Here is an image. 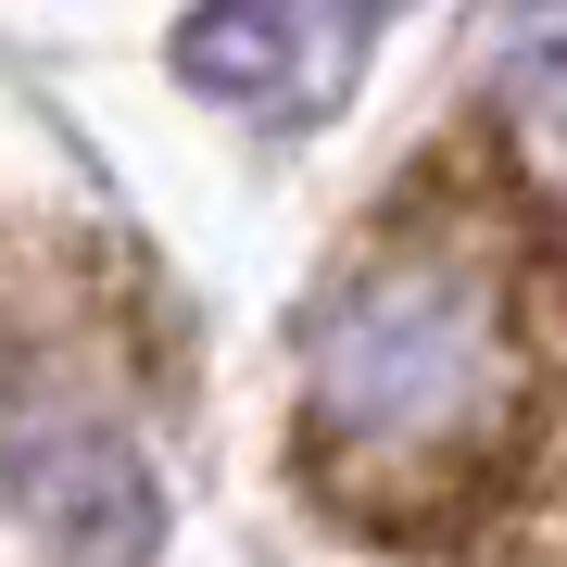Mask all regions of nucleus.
Returning <instances> with one entry per match:
<instances>
[{
    "mask_svg": "<svg viewBox=\"0 0 567 567\" xmlns=\"http://www.w3.org/2000/svg\"><path fill=\"white\" fill-rule=\"evenodd\" d=\"M353 13H391V0H353Z\"/></svg>",
    "mask_w": 567,
    "mask_h": 567,
    "instance_id": "obj_5",
    "label": "nucleus"
},
{
    "mask_svg": "<svg viewBox=\"0 0 567 567\" xmlns=\"http://www.w3.org/2000/svg\"><path fill=\"white\" fill-rule=\"evenodd\" d=\"M0 492H13V517L51 543V567H152V529H164L152 466L126 454V429H102V416H63V404L13 416L0 429Z\"/></svg>",
    "mask_w": 567,
    "mask_h": 567,
    "instance_id": "obj_2",
    "label": "nucleus"
},
{
    "mask_svg": "<svg viewBox=\"0 0 567 567\" xmlns=\"http://www.w3.org/2000/svg\"><path fill=\"white\" fill-rule=\"evenodd\" d=\"M290 492L416 567H567V189L505 126L429 140L328 252Z\"/></svg>",
    "mask_w": 567,
    "mask_h": 567,
    "instance_id": "obj_1",
    "label": "nucleus"
},
{
    "mask_svg": "<svg viewBox=\"0 0 567 567\" xmlns=\"http://www.w3.org/2000/svg\"><path fill=\"white\" fill-rule=\"evenodd\" d=\"M177 76L203 89V102H278L290 13H278V0H203V13L177 25Z\"/></svg>",
    "mask_w": 567,
    "mask_h": 567,
    "instance_id": "obj_3",
    "label": "nucleus"
},
{
    "mask_svg": "<svg viewBox=\"0 0 567 567\" xmlns=\"http://www.w3.org/2000/svg\"><path fill=\"white\" fill-rule=\"evenodd\" d=\"M505 76L529 89V102H567V13H543V0H505Z\"/></svg>",
    "mask_w": 567,
    "mask_h": 567,
    "instance_id": "obj_4",
    "label": "nucleus"
}]
</instances>
